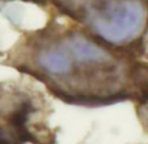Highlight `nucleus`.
<instances>
[{"label":"nucleus","mask_w":148,"mask_h":144,"mask_svg":"<svg viewBox=\"0 0 148 144\" xmlns=\"http://www.w3.org/2000/svg\"><path fill=\"white\" fill-rule=\"evenodd\" d=\"M0 144H12V143L8 140V139L3 138V136H0Z\"/></svg>","instance_id":"7ed1b4c3"},{"label":"nucleus","mask_w":148,"mask_h":144,"mask_svg":"<svg viewBox=\"0 0 148 144\" xmlns=\"http://www.w3.org/2000/svg\"><path fill=\"white\" fill-rule=\"evenodd\" d=\"M37 1V0H34ZM62 13L87 25L101 39L123 45L142 34L148 22L145 0H47Z\"/></svg>","instance_id":"f257e3e1"},{"label":"nucleus","mask_w":148,"mask_h":144,"mask_svg":"<svg viewBox=\"0 0 148 144\" xmlns=\"http://www.w3.org/2000/svg\"><path fill=\"white\" fill-rule=\"evenodd\" d=\"M67 49L59 46H46L38 54V64L47 73L55 76H63L72 68L73 55L66 42Z\"/></svg>","instance_id":"f03ea898"}]
</instances>
